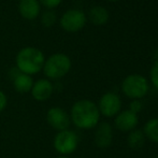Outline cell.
<instances>
[{"label": "cell", "mask_w": 158, "mask_h": 158, "mask_svg": "<svg viewBox=\"0 0 158 158\" xmlns=\"http://www.w3.org/2000/svg\"><path fill=\"white\" fill-rule=\"evenodd\" d=\"M108 1H112V2H115V1H118V0H108Z\"/></svg>", "instance_id": "cell-24"}, {"label": "cell", "mask_w": 158, "mask_h": 158, "mask_svg": "<svg viewBox=\"0 0 158 158\" xmlns=\"http://www.w3.org/2000/svg\"><path fill=\"white\" fill-rule=\"evenodd\" d=\"M12 82L15 92L19 94H27V93H30L35 81H33L31 75L21 72L12 80Z\"/></svg>", "instance_id": "cell-14"}, {"label": "cell", "mask_w": 158, "mask_h": 158, "mask_svg": "<svg viewBox=\"0 0 158 158\" xmlns=\"http://www.w3.org/2000/svg\"><path fill=\"white\" fill-rule=\"evenodd\" d=\"M114 139V132H113V126L108 122H100L95 127L94 132V142L96 146L101 150L110 148L113 143Z\"/></svg>", "instance_id": "cell-9"}, {"label": "cell", "mask_w": 158, "mask_h": 158, "mask_svg": "<svg viewBox=\"0 0 158 158\" xmlns=\"http://www.w3.org/2000/svg\"><path fill=\"white\" fill-rule=\"evenodd\" d=\"M87 19L95 26H103L108 23L110 19V13L104 6H94L89 9L88 14L86 15Z\"/></svg>", "instance_id": "cell-13"}, {"label": "cell", "mask_w": 158, "mask_h": 158, "mask_svg": "<svg viewBox=\"0 0 158 158\" xmlns=\"http://www.w3.org/2000/svg\"><path fill=\"white\" fill-rule=\"evenodd\" d=\"M150 81L152 85L158 90V61H155L150 71Z\"/></svg>", "instance_id": "cell-18"}, {"label": "cell", "mask_w": 158, "mask_h": 158, "mask_svg": "<svg viewBox=\"0 0 158 158\" xmlns=\"http://www.w3.org/2000/svg\"><path fill=\"white\" fill-rule=\"evenodd\" d=\"M155 59H156V61H158V48L155 51Z\"/></svg>", "instance_id": "cell-22"}, {"label": "cell", "mask_w": 158, "mask_h": 158, "mask_svg": "<svg viewBox=\"0 0 158 158\" xmlns=\"http://www.w3.org/2000/svg\"><path fill=\"white\" fill-rule=\"evenodd\" d=\"M79 143V135L70 128L56 132L53 139V148L59 156H70L77 150Z\"/></svg>", "instance_id": "cell-5"}, {"label": "cell", "mask_w": 158, "mask_h": 158, "mask_svg": "<svg viewBox=\"0 0 158 158\" xmlns=\"http://www.w3.org/2000/svg\"><path fill=\"white\" fill-rule=\"evenodd\" d=\"M17 10L24 19L33 21L41 14V4L39 0H19Z\"/></svg>", "instance_id": "cell-12"}, {"label": "cell", "mask_w": 158, "mask_h": 158, "mask_svg": "<svg viewBox=\"0 0 158 158\" xmlns=\"http://www.w3.org/2000/svg\"><path fill=\"white\" fill-rule=\"evenodd\" d=\"M41 6H44L45 9L54 10L55 8L59 6L63 2V0H39Z\"/></svg>", "instance_id": "cell-19"}, {"label": "cell", "mask_w": 158, "mask_h": 158, "mask_svg": "<svg viewBox=\"0 0 158 158\" xmlns=\"http://www.w3.org/2000/svg\"><path fill=\"white\" fill-rule=\"evenodd\" d=\"M143 109V103H142L141 100H131L130 103H129V109L131 112L135 113V114H139L140 112Z\"/></svg>", "instance_id": "cell-20"}, {"label": "cell", "mask_w": 158, "mask_h": 158, "mask_svg": "<svg viewBox=\"0 0 158 158\" xmlns=\"http://www.w3.org/2000/svg\"><path fill=\"white\" fill-rule=\"evenodd\" d=\"M54 92L55 85L53 84V82L43 77V79H39L33 82L30 94L35 101L44 102L52 97Z\"/></svg>", "instance_id": "cell-11"}, {"label": "cell", "mask_w": 158, "mask_h": 158, "mask_svg": "<svg viewBox=\"0 0 158 158\" xmlns=\"http://www.w3.org/2000/svg\"><path fill=\"white\" fill-rule=\"evenodd\" d=\"M113 125L121 132L128 133L139 125V115L130 110H123L114 117Z\"/></svg>", "instance_id": "cell-10"}, {"label": "cell", "mask_w": 158, "mask_h": 158, "mask_svg": "<svg viewBox=\"0 0 158 158\" xmlns=\"http://www.w3.org/2000/svg\"><path fill=\"white\" fill-rule=\"evenodd\" d=\"M44 61V53L35 46H25L21 48L15 56V67L22 73L31 77L42 71Z\"/></svg>", "instance_id": "cell-2"}, {"label": "cell", "mask_w": 158, "mask_h": 158, "mask_svg": "<svg viewBox=\"0 0 158 158\" xmlns=\"http://www.w3.org/2000/svg\"><path fill=\"white\" fill-rule=\"evenodd\" d=\"M106 158H112V157H106Z\"/></svg>", "instance_id": "cell-26"}, {"label": "cell", "mask_w": 158, "mask_h": 158, "mask_svg": "<svg viewBox=\"0 0 158 158\" xmlns=\"http://www.w3.org/2000/svg\"><path fill=\"white\" fill-rule=\"evenodd\" d=\"M143 131L145 139L152 143L158 144V117L150 118L143 126Z\"/></svg>", "instance_id": "cell-16"}, {"label": "cell", "mask_w": 158, "mask_h": 158, "mask_svg": "<svg viewBox=\"0 0 158 158\" xmlns=\"http://www.w3.org/2000/svg\"><path fill=\"white\" fill-rule=\"evenodd\" d=\"M8 106V97L4 94V92L0 90V113L3 112Z\"/></svg>", "instance_id": "cell-21"}, {"label": "cell", "mask_w": 158, "mask_h": 158, "mask_svg": "<svg viewBox=\"0 0 158 158\" xmlns=\"http://www.w3.org/2000/svg\"><path fill=\"white\" fill-rule=\"evenodd\" d=\"M48 125L57 132L70 128L71 121L69 112L60 106H52L48 110L45 115Z\"/></svg>", "instance_id": "cell-8"}, {"label": "cell", "mask_w": 158, "mask_h": 158, "mask_svg": "<svg viewBox=\"0 0 158 158\" xmlns=\"http://www.w3.org/2000/svg\"><path fill=\"white\" fill-rule=\"evenodd\" d=\"M39 17L42 26L45 28L53 27L57 22V13L55 12V10L51 9H45L43 12H41Z\"/></svg>", "instance_id": "cell-17"}, {"label": "cell", "mask_w": 158, "mask_h": 158, "mask_svg": "<svg viewBox=\"0 0 158 158\" xmlns=\"http://www.w3.org/2000/svg\"><path fill=\"white\" fill-rule=\"evenodd\" d=\"M154 158H158V155H157V156H155Z\"/></svg>", "instance_id": "cell-25"}, {"label": "cell", "mask_w": 158, "mask_h": 158, "mask_svg": "<svg viewBox=\"0 0 158 158\" xmlns=\"http://www.w3.org/2000/svg\"><path fill=\"white\" fill-rule=\"evenodd\" d=\"M87 23L86 13L81 9H69L59 19V25L64 31L74 33L82 30Z\"/></svg>", "instance_id": "cell-6"}, {"label": "cell", "mask_w": 158, "mask_h": 158, "mask_svg": "<svg viewBox=\"0 0 158 158\" xmlns=\"http://www.w3.org/2000/svg\"><path fill=\"white\" fill-rule=\"evenodd\" d=\"M122 99L114 92H106L100 97L97 103L100 115L106 118H114L122 111Z\"/></svg>", "instance_id": "cell-7"}, {"label": "cell", "mask_w": 158, "mask_h": 158, "mask_svg": "<svg viewBox=\"0 0 158 158\" xmlns=\"http://www.w3.org/2000/svg\"><path fill=\"white\" fill-rule=\"evenodd\" d=\"M72 68L71 58L64 53H54L45 58L43 71L45 79L50 81H58L66 77Z\"/></svg>", "instance_id": "cell-3"}, {"label": "cell", "mask_w": 158, "mask_h": 158, "mask_svg": "<svg viewBox=\"0 0 158 158\" xmlns=\"http://www.w3.org/2000/svg\"><path fill=\"white\" fill-rule=\"evenodd\" d=\"M56 158H71V157H69V156H58Z\"/></svg>", "instance_id": "cell-23"}, {"label": "cell", "mask_w": 158, "mask_h": 158, "mask_svg": "<svg viewBox=\"0 0 158 158\" xmlns=\"http://www.w3.org/2000/svg\"><path fill=\"white\" fill-rule=\"evenodd\" d=\"M122 93L131 100H141L150 92V82L138 73L127 75L121 84Z\"/></svg>", "instance_id": "cell-4"}, {"label": "cell", "mask_w": 158, "mask_h": 158, "mask_svg": "<svg viewBox=\"0 0 158 158\" xmlns=\"http://www.w3.org/2000/svg\"><path fill=\"white\" fill-rule=\"evenodd\" d=\"M145 141V135H144L142 129L135 128L132 131L128 132V135H127V145L133 151H138L143 148Z\"/></svg>", "instance_id": "cell-15"}, {"label": "cell", "mask_w": 158, "mask_h": 158, "mask_svg": "<svg viewBox=\"0 0 158 158\" xmlns=\"http://www.w3.org/2000/svg\"><path fill=\"white\" fill-rule=\"evenodd\" d=\"M70 121L77 129L90 130L100 123V112L97 103L89 99H80L70 109Z\"/></svg>", "instance_id": "cell-1"}]
</instances>
